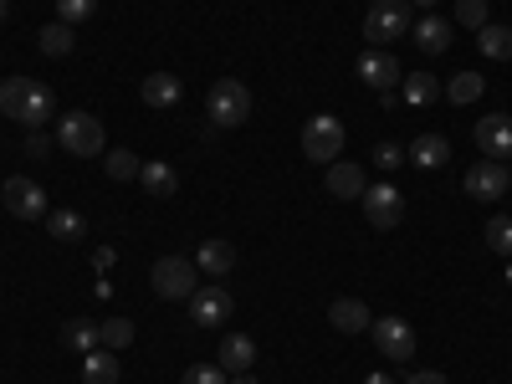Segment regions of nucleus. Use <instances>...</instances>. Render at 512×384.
Masks as SVG:
<instances>
[{"mask_svg": "<svg viewBox=\"0 0 512 384\" xmlns=\"http://www.w3.org/2000/svg\"><path fill=\"white\" fill-rule=\"evenodd\" d=\"M364 384H395V379H390V374H369Z\"/></svg>", "mask_w": 512, "mask_h": 384, "instance_id": "39", "label": "nucleus"}, {"mask_svg": "<svg viewBox=\"0 0 512 384\" xmlns=\"http://www.w3.org/2000/svg\"><path fill=\"white\" fill-rule=\"evenodd\" d=\"M507 185H512V175L502 159H482L466 169V195L472 200H497V195H507Z\"/></svg>", "mask_w": 512, "mask_h": 384, "instance_id": "9", "label": "nucleus"}, {"mask_svg": "<svg viewBox=\"0 0 512 384\" xmlns=\"http://www.w3.org/2000/svg\"><path fill=\"white\" fill-rule=\"evenodd\" d=\"M369 333H374V344H379L384 359H415V328L405 318H374Z\"/></svg>", "mask_w": 512, "mask_h": 384, "instance_id": "8", "label": "nucleus"}, {"mask_svg": "<svg viewBox=\"0 0 512 384\" xmlns=\"http://www.w3.org/2000/svg\"><path fill=\"white\" fill-rule=\"evenodd\" d=\"M72 41H77V36H72V26H67V21H52V26H41L36 47L47 52V57H67V52H72Z\"/></svg>", "mask_w": 512, "mask_h": 384, "instance_id": "28", "label": "nucleus"}, {"mask_svg": "<svg viewBox=\"0 0 512 384\" xmlns=\"http://www.w3.org/2000/svg\"><path fill=\"white\" fill-rule=\"evenodd\" d=\"M359 77H364V88H374L379 98H390L395 88H400V62L390 57V52H369L364 62H359Z\"/></svg>", "mask_w": 512, "mask_h": 384, "instance_id": "11", "label": "nucleus"}, {"mask_svg": "<svg viewBox=\"0 0 512 384\" xmlns=\"http://www.w3.org/2000/svg\"><path fill=\"white\" fill-rule=\"evenodd\" d=\"M487 246L497 256H512V216H492L487 221Z\"/></svg>", "mask_w": 512, "mask_h": 384, "instance_id": "32", "label": "nucleus"}, {"mask_svg": "<svg viewBox=\"0 0 512 384\" xmlns=\"http://www.w3.org/2000/svg\"><path fill=\"white\" fill-rule=\"evenodd\" d=\"M62 338H67V349L93 354V349H103V323H93V318H67Z\"/></svg>", "mask_w": 512, "mask_h": 384, "instance_id": "22", "label": "nucleus"}, {"mask_svg": "<svg viewBox=\"0 0 512 384\" xmlns=\"http://www.w3.org/2000/svg\"><path fill=\"white\" fill-rule=\"evenodd\" d=\"M456 21L472 26V31H482V26H487V0H456Z\"/></svg>", "mask_w": 512, "mask_h": 384, "instance_id": "34", "label": "nucleus"}, {"mask_svg": "<svg viewBox=\"0 0 512 384\" xmlns=\"http://www.w3.org/2000/svg\"><path fill=\"white\" fill-rule=\"evenodd\" d=\"M328 318H333L338 333H369V323H374V313L359 303V297H338V303L328 308Z\"/></svg>", "mask_w": 512, "mask_h": 384, "instance_id": "18", "label": "nucleus"}, {"mask_svg": "<svg viewBox=\"0 0 512 384\" xmlns=\"http://www.w3.org/2000/svg\"><path fill=\"white\" fill-rule=\"evenodd\" d=\"M410 0H374L369 16H364V36L374 41V47H390V41L410 36Z\"/></svg>", "mask_w": 512, "mask_h": 384, "instance_id": "3", "label": "nucleus"}, {"mask_svg": "<svg viewBox=\"0 0 512 384\" xmlns=\"http://www.w3.org/2000/svg\"><path fill=\"white\" fill-rule=\"evenodd\" d=\"M139 185L149 190V195H175L180 190V175H175V164H159V159H149L144 169H139Z\"/></svg>", "mask_w": 512, "mask_h": 384, "instance_id": "23", "label": "nucleus"}, {"mask_svg": "<svg viewBox=\"0 0 512 384\" xmlns=\"http://www.w3.org/2000/svg\"><path fill=\"white\" fill-rule=\"evenodd\" d=\"M231 292L226 287H195V297H190V318L200 323V328H221L226 318H231Z\"/></svg>", "mask_w": 512, "mask_h": 384, "instance_id": "10", "label": "nucleus"}, {"mask_svg": "<svg viewBox=\"0 0 512 384\" xmlns=\"http://www.w3.org/2000/svg\"><path fill=\"white\" fill-rule=\"evenodd\" d=\"M26 154H31V159H47V154H52V139L41 134V128H31V134H26Z\"/></svg>", "mask_w": 512, "mask_h": 384, "instance_id": "36", "label": "nucleus"}, {"mask_svg": "<svg viewBox=\"0 0 512 384\" xmlns=\"http://www.w3.org/2000/svg\"><path fill=\"white\" fill-rule=\"evenodd\" d=\"M139 98H144L149 108H175V103L185 98V82H180L175 72H149L144 88H139Z\"/></svg>", "mask_w": 512, "mask_h": 384, "instance_id": "15", "label": "nucleus"}, {"mask_svg": "<svg viewBox=\"0 0 512 384\" xmlns=\"http://www.w3.org/2000/svg\"><path fill=\"white\" fill-rule=\"evenodd\" d=\"M507 287H512V267H507Z\"/></svg>", "mask_w": 512, "mask_h": 384, "instance_id": "42", "label": "nucleus"}, {"mask_svg": "<svg viewBox=\"0 0 512 384\" xmlns=\"http://www.w3.org/2000/svg\"><path fill=\"white\" fill-rule=\"evenodd\" d=\"M123 379V364L113 349H93V354H82V384H118Z\"/></svg>", "mask_w": 512, "mask_h": 384, "instance_id": "19", "label": "nucleus"}, {"mask_svg": "<svg viewBox=\"0 0 512 384\" xmlns=\"http://www.w3.org/2000/svg\"><path fill=\"white\" fill-rule=\"evenodd\" d=\"M6 16H11V6H6V0H0V21H6Z\"/></svg>", "mask_w": 512, "mask_h": 384, "instance_id": "41", "label": "nucleus"}, {"mask_svg": "<svg viewBox=\"0 0 512 384\" xmlns=\"http://www.w3.org/2000/svg\"><path fill=\"white\" fill-rule=\"evenodd\" d=\"M374 154H379V164H384V169H390V164H400V159H405V149H400V144H379Z\"/></svg>", "mask_w": 512, "mask_h": 384, "instance_id": "37", "label": "nucleus"}, {"mask_svg": "<svg viewBox=\"0 0 512 384\" xmlns=\"http://www.w3.org/2000/svg\"><path fill=\"white\" fill-rule=\"evenodd\" d=\"M303 154H308L313 164H333L338 154H344V123L328 118V113L308 118V123H303Z\"/></svg>", "mask_w": 512, "mask_h": 384, "instance_id": "5", "label": "nucleus"}, {"mask_svg": "<svg viewBox=\"0 0 512 384\" xmlns=\"http://www.w3.org/2000/svg\"><path fill=\"white\" fill-rule=\"evenodd\" d=\"M6 210L16 221H47V190H41L36 180H26V175H11L6 180Z\"/></svg>", "mask_w": 512, "mask_h": 384, "instance_id": "6", "label": "nucleus"}, {"mask_svg": "<svg viewBox=\"0 0 512 384\" xmlns=\"http://www.w3.org/2000/svg\"><path fill=\"white\" fill-rule=\"evenodd\" d=\"M477 149H482L487 159H502V164H507V154H512V118H507V113H487V118L477 123Z\"/></svg>", "mask_w": 512, "mask_h": 384, "instance_id": "12", "label": "nucleus"}, {"mask_svg": "<svg viewBox=\"0 0 512 384\" xmlns=\"http://www.w3.org/2000/svg\"><path fill=\"white\" fill-rule=\"evenodd\" d=\"M26 88H31V77H6V82H0V113H11V118H21Z\"/></svg>", "mask_w": 512, "mask_h": 384, "instance_id": "30", "label": "nucleus"}, {"mask_svg": "<svg viewBox=\"0 0 512 384\" xmlns=\"http://www.w3.org/2000/svg\"><path fill=\"white\" fill-rule=\"evenodd\" d=\"M359 200H364L369 226H379V231H395V226L405 221V195H400L395 185H369Z\"/></svg>", "mask_w": 512, "mask_h": 384, "instance_id": "7", "label": "nucleus"}, {"mask_svg": "<svg viewBox=\"0 0 512 384\" xmlns=\"http://www.w3.org/2000/svg\"><path fill=\"white\" fill-rule=\"evenodd\" d=\"M205 113H210L216 128H241L251 118V88L241 77H221L216 88H210V98H205Z\"/></svg>", "mask_w": 512, "mask_h": 384, "instance_id": "2", "label": "nucleus"}, {"mask_svg": "<svg viewBox=\"0 0 512 384\" xmlns=\"http://www.w3.org/2000/svg\"><path fill=\"white\" fill-rule=\"evenodd\" d=\"M180 384H231V379H226V369H221V364H190Z\"/></svg>", "mask_w": 512, "mask_h": 384, "instance_id": "35", "label": "nucleus"}, {"mask_svg": "<svg viewBox=\"0 0 512 384\" xmlns=\"http://www.w3.org/2000/svg\"><path fill=\"white\" fill-rule=\"evenodd\" d=\"M47 118H52V88H47V82H36V77H31V88H26V103H21V118H16V123H26V128H41Z\"/></svg>", "mask_w": 512, "mask_h": 384, "instance_id": "21", "label": "nucleus"}, {"mask_svg": "<svg viewBox=\"0 0 512 384\" xmlns=\"http://www.w3.org/2000/svg\"><path fill=\"white\" fill-rule=\"evenodd\" d=\"M149 282H154V292L164 297V303H190L195 287H200V267L190 262V256H159Z\"/></svg>", "mask_w": 512, "mask_h": 384, "instance_id": "1", "label": "nucleus"}, {"mask_svg": "<svg viewBox=\"0 0 512 384\" xmlns=\"http://www.w3.org/2000/svg\"><path fill=\"white\" fill-rule=\"evenodd\" d=\"M405 384H446V374H436V369H415Z\"/></svg>", "mask_w": 512, "mask_h": 384, "instance_id": "38", "label": "nucleus"}, {"mask_svg": "<svg viewBox=\"0 0 512 384\" xmlns=\"http://www.w3.org/2000/svg\"><path fill=\"white\" fill-rule=\"evenodd\" d=\"M93 11H98V0H57V21H67V26L88 21Z\"/></svg>", "mask_w": 512, "mask_h": 384, "instance_id": "33", "label": "nucleus"}, {"mask_svg": "<svg viewBox=\"0 0 512 384\" xmlns=\"http://www.w3.org/2000/svg\"><path fill=\"white\" fill-rule=\"evenodd\" d=\"M57 144L77 159H93V154H108V139H103V123L93 113H67L57 123Z\"/></svg>", "mask_w": 512, "mask_h": 384, "instance_id": "4", "label": "nucleus"}, {"mask_svg": "<svg viewBox=\"0 0 512 384\" xmlns=\"http://www.w3.org/2000/svg\"><path fill=\"white\" fill-rule=\"evenodd\" d=\"M420 6H436V0H420Z\"/></svg>", "mask_w": 512, "mask_h": 384, "instance_id": "43", "label": "nucleus"}, {"mask_svg": "<svg viewBox=\"0 0 512 384\" xmlns=\"http://www.w3.org/2000/svg\"><path fill=\"white\" fill-rule=\"evenodd\" d=\"M477 41H482V57H492V62H507L512 57V26H482L477 31Z\"/></svg>", "mask_w": 512, "mask_h": 384, "instance_id": "26", "label": "nucleus"}, {"mask_svg": "<svg viewBox=\"0 0 512 384\" xmlns=\"http://www.w3.org/2000/svg\"><path fill=\"white\" fill-rule=\"evenodd\" d=\"M231 384H256V374H236V379H231Z\"/></svg>", "mask_w": 512, "mask_h": 384, "instance_id": "40", "label": "nucleus"}, {"mask_svg": "<svg viewBox=\"0 0 512 384\" xmlns=\"http://www.w3.org/2000/svg\"><path fill=\"white\" fill-rule=\"evenodd\" d=\"M103 169H108V180H134L144 164L134 159V149H113V154H103Z\"/></svg>", "mask_w": 512, "mask_h": 384, "instance_id": "29", "label": "nucleus"}, {"mask_svg": "<svg viewBox=\"0 0 512 384\" xmlns=\"http://www.w3.org/2000/svg\"><path fill=\"white\" fill-rule=\"evenodd\" d=\"M369 190V180H364V169L359 164H349V159H333L328 164V195H338V200H359Z\"/></svg>", "mask_w": 512, "mask_h": 384, "instance_id": "16", "label": "nucleus"}, {"mask_svg": "<svg viewBox=\"0 0 512 384\" xmlns=\"http://www.w3.org/2000/svg\"><path fill=\"white\" fill-rule=\"evenodd\" d=\"M195 267H200V277H226V272L236 267V246H231V241H221V236L200 241V251H195Z\"/></svg>", "mask_w": 512, "mask_h": 384, "instance_id": "13", "label": "nucleus"}, {"mask_svg": "<svg viewBox=\"0 0 512 384\" xmlns=\"http://www.w3.org/2000/svg\"><path fill=\"white\" fill-rule=\"evenodd\" d=\"M128 344H134V323H128V318H108L103 323V349H128Z\"/></svg>", "mask_w": 512, "mask_h": 384, "instance_id": "31", "label": "nucleus"}, {"mask_svg": "<svg viewBox=\"0 0 512 384\" xmlns=\"http://www.w3.org/2000/svg\"><path fill=\"white\" fill-rule=\"evenodd\" d=\"M400 82H405V103H415V108H431L441 98V82L431 72H405Z\"/></svg>", "mask_w": 512, "mask_h": 384, "instance_id": "24", "label": "nucleus"}, {"mask_svg": "<svg viewBox=\"0 0 512 384\" xmlns=\"http://www.w3.org/2000/svg\"><path fill=\"white\" fill-rule=\"evenodd\" d=\"M405 154H410V164H415V169H441V164L451 159V144H446L441 134H420Z\"/></svg>", "mask_w": 512, "mask_h": 384, "instance_id": "20", "label": "nucleus"}, {"mask_svg": "<svg viewBox=\"0 0 512 384\" xmlns=\"http://www.w3.org/2000/svg\"><path fill=\"white\" fill-rule=\"evenodd\" d=\"M410 36H415V47L425 52V57H441V52H451V21H441V16H420V26H410Z\"/></svg>", "mask_w": 512, "mask_h": 384, "instance_id": "14", "label": "nucleus"}, {"mask_svg": "<svg viewBox=\"0 0 512 384\" xmlns=\"http://www.w3.org/2000/svg\"><path fill=\"white\" fill-rule=\"evenodd\" d=\"M47 231L57 241H82V236H88V221H82L77 210H47Z\"/></svg>", "mask_w": 512, "mask_h": 384, "instance_id": "27", "label": "nucleus"}, {"mask_svg": "<svg viewBox=\"0 0 512 384\" xmlns=\"http://www.w3.org/2000/svg\"><path fill=\"white\" fill-rule=\"evenodd\" d=\"M226 374H251V364H256V338H246V333H226V344H221V359H216Z\"/></svg>", "mask_w": 512, "mask_h": 384, "instance_id": "17", "label": "nucleus"}, {"mask_svg": "<svg viewBox=\"0 0 512 384\" xmlns=\"http://www.w3.org/2000/svg\"><path fill=\"white\" fill-rule=\"evenodd\" d=\"M487 93V82H482V72H451V82H446V98L461 108V103H477Z\"/></svg>", "mask_w": 512, "mask_h": 384, "instance_id": "25", "label": "nucleus"}]
</instances>
